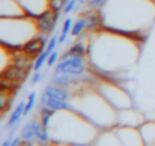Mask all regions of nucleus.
<instances>
[{"mask_svg": "<svg viewBox=\"0 0 155 146\" xmlns=\"http://www.w3.org/2000/svg\"><path fill=\"white\" fill-rule=\"evenodd\" d=\"M94 40L90 38V44L87 45L88 62L97 71H101L102 74H118L128 71L132 63L136 60V41L137 37L128 36L120 33L101 32L98 29H94Z\"/></svg>", "mask_w": 155, "mask_h": 146, "instance_id": "1", "label": "nucleus"}, {"mask_svg": "<svg viewBox=\"0 0 155 146\" xmlns=\"http://www.w3.org/2000/svg\"><path fill=\"white\" fill-rule=\"evenodd\" d=\"M45 128L48 130L49 138L57 142L79 144V138L88 135L94 139L99 134V128L97 130L95 124L72 108L53 111L49 122L45 124Z\"/></svg>", "mask_w": 155, "mask_h": 146, "instance_id": "2", "label": "nucleus"}, {"mask_svg": "<svg viewBox=\"0 0 155 146\" xmlns=\"http://www.w3.org/2000/svg\"><path fill=\"white\" fill-rule=\"evenodd\" d=\"M80 86H76L75 93H71L70 108L83 115L98 128H110L117 126V115L113 111L112 104L105 100L97 89H82Z\"/></svg>", "mask_w": 155, "mask_h": 146, "instance_id": "3", "label": "nucleus"}, {"mask_svg": "<svg viewBox=\"0 0 155 146\" xmlns=\"http://www.w3.org/2000/svg\"><path fill=\"white\" fill-rule=\"evenodd\" d=\"M84 56L86 55L78 53L71 49L64 53L54 68L52 82L67 89L71 86H80L83 83L91 82L93 79L90 81V70Z\"/></svg>", "mask_w": 155, "mask_h": 146, "instance_id": "4", "label": "nucleus"}, {"mask_svg": "<svg viewBox=\"0 0 155 146\" xmlns=\"http://www.w3.org/2000/svg\"><path fill=\"white\" fill-rule=\"evenodd\" d=\"M41 104L42 107L51 108L53 111L70 108L71 104V92L64 86L57 83H51L44 89L41 96Z\"/></svg>", "mask_w": 155, "mask_h": 146, "instance_id": "5", "label": "nucleus"}, {"mask_svg": "<svg viewBox=\"0 0 155 146\" xmlns=\"http://www.w3.org/2000/svg\"><path fill=\"white\" fill-rule=\"evenodd\" d=\"M21 137L23 142H29V144H35V142H48L49 141V134L45 126L40 120H31L27 124L23 126L21 131Z\"/></svg>", "mask_w": 155, "mask_h": 146, "instance_id": "6", "label": "nucleus"}, {"mask_svg": "<svg viewBox=\"0 0 155 146\" xmlns=\"http://www.w3.org/2000/svg\"><path fill=\"white\" fill-rule=\"evenodd\" d=\"M29 16L38 18L51 8L49 0H16Z\"/></svg>", "mask_w": 155, "mask_h": 146, "instance_id": "7", "label": "nucleus"}, {"mask_svg": "<svg viewBox=\"0 0 155 146\" xmlns=\"http://www.w3.org/2000/svg\"><path fill=\"white\" fill-rule=\"evenodd\" d=\"M35 19H37V25L40 32L44 33V34H48V33H51L56 27V22L59 19V12H54L53 10L49 8L48 11H45L42 15H40Z\"/></svg>", "mask_w": 155, "mask_h": 146, "instance_id": "8", "label": "nucleus"}, {"mask_svg": "<svg viewBox=\"0 0 155 146\" xmlns=\"http://www.w3.org/2000/svg\"><path fill=\"white\" fill-rule=\"evenodd\" d=\"M42 48H46L45 37L37 36V37L31 38V40H30L22 49H23L26 53H29L30 56H35V55H38V53H41V52H42Z\"/></svg>", "mask_w": 155, "mask_h": 146, "instance_id": "9", "label": "nucleus"}, {"mask_svg": "<svg viewBox=\"0 0 155 146\" xmlns=\"http://www.w3.org/2000/svg\"><path fill=\"white\" fill-rule=\"evenodd\" d=\"M90 29V19H88V14H86L84 16L79 18L75 23L72 25V29H71V36L72 37H79L82 34L83 30Z\"/></svg>", "mask_w": 155, "mask_h": 146, "instance_id": "10", "label": "nucleus"}, {"mask_svg": "<svg viewBox=\"0 0 155 146\" xmlns=\"http://www.w3.org/2000/svg\"><path fill=\"white\" fill-rule=\"evenodd\" d=\"M25 108H26V103H25V101H22V103H19L18 105H16V108L12 111L10 119H8V123H7L8 127L14 128L16 126V123H19L21 117L25 115Z\"/></svg>", "mask_w": 155, "mask_h": 146, "instance_id": "11", "label": "nucleus"}, {"mask_svg": "<svg viewBox=\"0 0 155 146\" xmlns=\"http://www.w3.org/2000/svg\"><path fill=\"white\" fill-rule=\"evenodd\" d=\"M139 131L144 144H147L148 138H153V144H155V123H143L139 127Z\"/></svg>", "mask_w": 155, "mask_h": 146, "instance_id": "12", "label": "nucleus"}, {"mask_svg": "<svg viewBox=\"0 0 155 146\" xmlns=\"http://www.w3.org/2000/svg\"><path fill=\"white\" fill-rule=\"evenodd\" d=\"M72 25H74V21L71 18H67L64 22V25H63V29H61V33H60L59 36V42L63 44L65 41V38H67L68 33L71 32V29H72Z\"/></svg>", "mask_w": 155, "mask_h": 146, "instance_id": "13", "label": "nucleus"}, {"mask_svg": "<svg viewBox=\"0 0 155 146\" xmlns=\"http://www.w3.org/2000/svg\"><path fill=\"white\" fill-rule=\"evenodd\" d=\"M35 97H37L35 92H31L29 94V98H27V103H26V108H25V116H27V115L30 114V111L33 109L34 103H35Z\"/></svg>", "mask_w": 155, "mask_h": 146, "instance_id": "14", "label": "nucleus"}, {"mask_svg": "<svg viewBox=\"0 0 155 146\" xmlns=\"http://www.w3.org/2000/svg\"><path fill=\"white\" fill-rule=\"evenodd\" d=\"M57 42H59V37H52L51 40H49V42L46 44V48H45V53L48 55V56H51L52 52H54V48H56Z\"/></svg>", "mask_w": 155, "mask_h": 146, "instance_id": "15", "label": "nucleus"}, {"mask_svg": "<svg viewBox=\"0 0 155 146\" xmlns=\"http://www.w3.org/2000/svg\"><path fill=\"white\" fill-rule=\"evenodd\" d=\"M67 0H49V4H51V10H53L54 12H59L61 8H64Z\"/></svg>", "mask_w": 155, "mask_h": 146, "instance_id": "16", "label": "nucleus"}, {"mask_svg": "<svg viewBox=\"0 0 155 146\" xmlns=\"http://www.w3.org/2000/svg\"><path fill=\"white\" fill-rule=\"evenodd\" d=\"M78 2L79 0H68L67 3H65V5H64V14H71L74 11V8L76 7V4H78Z\"/></svg>", "mask_w": 155, "mask_h": 146, "instance_id": "17", "label": "nucleus"}, {"mask_svg": "<svg viewBox=\"0 0 155 146\" xmlns=\"http://www.w3.org/2000/svg\"><path fill=\"white\" fill-rule=\"evenodd\" d=\"M57 57H59V53H57L56 51H54V52H52V53H51V56L48 57V62H46V64H48V67H52V66H53L54 63L57 62Z\"/></svg>", "mask_w": 155, "mask_h": 146, "instance_id": "18", "label": "nucleus"}, {"mask_svg": "<svg viewBox=\"0 0 155 146\" xmlns=\"http://www.w3.org/2000/svg\"><path fill=\"white\" fill-rule=\"evenodd\" d=\"M41 78H42V74H41V71H35L34 76H33V79H31V85H33V86H34V85H37L38 82H40Z\"/></svg>", "mask_w": 155, "mask_h": 146, "instance_id": "19", "label": "nucleus"}, {"mask_svg": "<svg viewBox=\"0 0 155 146\" xmlns=\"http://www.w3.org/2000/svg\"><path fill=\"white\" fill-rule=\"evenodd\" d=\"M154 2H155V0H154Z\"/></svg>", "mask_w": 155, "mask_h": 146, "instance_id": "20", "label": "nucleus"}]
</instances>
